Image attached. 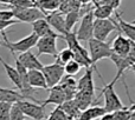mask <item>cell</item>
<instances>
[{"instance_id":"cell-30","label":"cell","mask_w":135,"mask_h":120,"mask_svg":"<svg viewBox=\"0 0 135 120\" xmlns=\"http://www.w3.org/2000/svg\"><path fill=\"white\" fill-rule=\"evenodd\" d=\"M63 67H64V73H66L68 75H71V77L76 75V74L81 71V66H79V64L77 61H75L74 59L70 60V61H68Z\"/></svg>"},{"instance_id":"cell-21","label":"cell","mask_w":135,"mask_h":120,"mask_svg":"<svg viewBox=\"0 0 135 120\" xmlns=\"http://www.w3.org/2000/svg\"><path fill=\"white\" fill-rule=\"evenodd\" d=\"M104 107H101L100 105H94L91 107H88L85 108L84 111L81 112V116H79V120H95V119H98L105 114Z\"/></svg>"},{"instance_id":"cell-24","label":"cell","mask_w":135,"mask_h":120,"mask_svg":"<svg viewBox=\"0 0 135 120\" xmlns=\"http://www.w3.org/2000/svg\"><path fill=\"white\" fill-rule=\"evenodd\" d=\"M59 107H61V110L66 114L70 120H76L81 116V111H79V108L77 107V105L75 104V101L72 99L64 101Z\"/></svg>"},{"instance_id":"cell-39","label":"cell","mask_w":135,"mask_h":120,"mask_svg":"<svg viewBox=\"0 0 135 120\" xmlns=\"http://www.w3.org/2000/svg\"><path fill=\"white\" fill-rule=\"evenodd\" d=\"M79 5H88V4H93V0H76Z\"/></svg>"},{"instance_id":"cell-41","label":"cell","mask_w":135,"mask_h":120,"mask_svg":"<svg viewBox=\"0 0 135 120\" xmlns=\"http://www.w3.org/2000/svg\"><path fill=\"white\" fill-rule=\"evenodd\" d=\"M131 120H135V119H134V117H133V118H132V119H131Z\"/></svg>"},{"instance_id":"cell-42","label":"cell","mask_w":135,"mask_h":120,"mask_svg":"<svg viewBox=\"0 0 135 120\" xmlns=\"http://www.w3.org/2000/svg\"><path fill=\"white\" fill-rule=\"evenodd\" d=\"M0 46H1V40H0Z\"/></svg>"},{"instance_id":"cell-26","label":"cell","mask_w":135,"mask_h":120,"mask_svg":"<svg viewBox=\"0 0 135 120\" xmlns=\"http://www.w3.org/2000/svg\"><path fill=\"white\" fill-rule=\"evenodd\" d=\"M114 13V9L107 5H96L93 8V15L95 19H109Z\"/></svg>"},{"instance_id":"cell-28","label":"cell","mask_w":135,"mask_h":120,"mask_svg":"<svg viewBox=\"0 0 135 120\" xmlns=\"http://www.w3.org/2000/svg\"><path fill=\"white\" fill-rule=\"evenodd\" d=\"M78 19H81L78 11H72L69 13L64 14V20H65V30L66 32H71L74 26L77 24Z\"/></svg>"},{"instance_id":"cell-16","label":"cell","mask_w":135,"mask_h":120,"mask_svg":"<svg viewBox=\"0 0 135 120\" xmlns=\"http://www.w3.org/2000/svg\"><path fill=\"white\" fill-rule=\"evenodd\" d=\"M32 30L33 33L37 35L38 38H42V37H49V35H52V37H58L62 38V35H59L57 32H55L50 25L47 24V21L45 20V18L43 19H38V20L33 21L32 24Z\"/></svg>"},{"instance_id":"cell-5","label":"cell","mask_w":135,"mask_h":120,"mask_svg":"<svg viewBox=\"0 0 135 120\" xmlns=\"http://www.w3.org/2000/svg\"><path fill=\"white\" fill-rule=\"evenodd\" d=\"M116 31V25L114 19L110 17L109 19H95L93 24V38L101 41H105L112 32Z\"/></svg>"},{"instance_id":"cell-18","label":"cell","mask_w":135,"mask_h":120,"mask_svg":"<svg viewBox=\"0 0 135 120\" xmlns=\"http://www.w3.org/2000/svg\"><path fill=\"white\" fill-rule=\"evenodd\" d=\"M27 80L28 85L32 88H43V90H47V85L45 78L43 75V72L40 69H30L27 71Z\"/></svg>"},{"instance_id":"cell-32","label":"cell","mask_w":135,"mask_h":120,"mask_svg":"<svg viewBox=\"0 0 135 120\" xmlns=\"http://www.w3.org/2000/svg\"><path fill=\"white\" fill-rule=\"evenodd\" d=\"M25 118L26 117L24 116V113L19 108L17 102L16 104H12L11 112H9V120H25Z\"/></svg>"},{"instance_id":"cell-7","label":"cell","mask_w":135,"mask_h":120,"mask_svg":"<svg viewBox=\"0 0 135 120\" xmlns=\"http://www.w3.org/2000/svg\"><path fill=\"white\" fill-rule=\"evenodd\" d=\"M11 11L13 12L14 19H17L19 23L32 24L38 19L45 18V14L36 6L25 7V8H11Z\"/></svg>"},{"instance_id":"cell-11","label":"cell","mask_w":135,"mask_h":120,"mask_svg":"<svg viewBox=\"0 0 135 120\" xmlns=\"http://www.w3.org/2000/svg\"><path fill=\"white\" fill-rule=\"evenodd\" d=\"M135 46V42L129 40L128 38H126L123 34L119 32V34L115 37V39L113 40L112 44V51L113 53H115L116 56L120 57H127L131 52V50Z\"/></svg>"},{"instance_id":"cell-23","label":"cell","mask_w":135,"mask_h":120,"mask_svg":"<svg viewBox=\"0 0 135 120\" xmlns=\"http://www.w3.org/2000/svg\"><path fill=\"white\" fill-rule=\"evenodd\" d=\"M72 100H74L75 104L77 105V107L79 108V111L82 112V111H84L85 108H88L89 106H91V104H93L94 100H95V97L88 94V93L78 92V91H77Z\"/></svg>"},{"instance_id":"cell-33","label":"cell","mask_w":135,"mask_h":120,"mask_svg":"<svg viewBox=\"0 0 135 120\" xmlns=\"http://www.w3.org/2000/svg\"><path fill=\"white\" fill-rule=\"evenodd\" d=\"M12 104L9 102H0V120H9Z\"/></svg>"},{"instance_id":"cell-22","label":"cell","mask_w":135,"mask_h":120,"mask_svg":"<svg viewBox=\"0 0 135 120\" xmlns=\"http://www.w3.org/2000/svg\"><path fill=\"white\" fill-rule=\"evenodd\" d=\"M0 64H1L2 67L5 68V72H6L9 81H11L18 90H20L21 88V81H20V77H19V73H18V71H17V68L13 67V66H11L9 64H7L1 57H0Z\"/></svg>"},{"instance_id":"cell-29","label":"cell","mask_w":135,"mask_h":120,"mask_svg":"<svg viewBox=\"0 0 135 120\" xmlns=\"http://www.w3.org/2000/svg\"><path fill=\"white\" fill-rule=\"evenodd\" d=\"M72 59H74V53H72V51L70 48L62 50L56 56V62L59 65H63V66L68 61H70V60H72Z\"/></svg>"},{"instance_id":"cell-12","label":"cell","mask_w":135,"mask_h":120,"mask_svg":"<svg viewBox=\"0 0 135 120\" xmlns=\"http://www.w3.org/2000/svg\"><path fill=\"white\" fill-rule=\"evenodd\" d=\"M45 20L47 21V24L50 25V27L57 32L59 35L63 37L64 34H66L65 30V20H64V14L57 9V11L50 12V13L45 14Z\"/></svg>"},{"instance_id":"cell-20","label":"cell","mask_w":135,"mask_h":120,"mask_svg":"<svg viewBox=\"0 0 135 120\" xmlns=\"http://www.w3.org/2000/svg\"><path fill=\"white\" fill-rule=\"evenodd\" d=\"M24 100L20 92L12 88L0 87V102H9V104H16V102Z\"/></svg>"},{"instance_id":"cell-2","label":"cell","mask_w":135,"mask_h":120,"mask_svg":"<svg viewBox=\"0 0 135 120\" xmlns=\"http://www.w3.org/2000/svg\"><path fill=\"white\" fill-rule=\"evenodd\" d=\"M88 47H89V58L91 60V64L95 68L97 61L105 58H109L112 56L113 51L112 47H110V44L107 41H101V40H97L95 38H90L88 40Z\"/></svg>"},{"instance_id":"cell-13","label":"cell","mask_w":135,"mask_h":120,"mask_svg":"<svg viewBox=\"0 0 135 120\" xmlns=\"http://www.w3.org/2000/svg\"><path fill=\"white\" fill-rule=\"evenodd\" d=\"M94 72L95 71H94L93 67L85 68V73L81 77V79L76 84L78 92H84L95 97V85H94V78H93Z\"/></svg>"},{"instance_id":"cell-31","label":"cell","mask_w":135,"mask_h":120,"mask_svg":"<svg viewBox=\"0 0 135 120\" xmlns=\"http://www.w3.org/2000/svg\"><path fill=\"white\" fill-rule=\"evenodd\" d=\"M7 5L11 6V8H25V7H32L33 0H9Z\"/></svg>"},{"instance_id":"cell-40","label":"cell","mask_w":135,"mask_h":120,"mask_svg":"<svg viewBox=\"0 0 135 120\" xmlns=\"http://www.w3.org/2000/svg\"><path fill=\"white\" fill-rule=\"evenodd\" d=\"M9 0H0V4H6L7 5V2H8Z\"/></svg>"},{"instance_id":"cell-14","label":"cell","mask_w":135,"mask_h":120,"mask_svg":"<svg viewBox=\"0 0 135 120\" xmlns=\"http://www.w3.org/2000/svg\"><path fill=\"white\" fill-rule=\"evenodd\" d=\"M114 23L116 25V30L119 31L121 34H124V37L128 38L129 40L135 42V25L134 23H127L126 20H123L121 17V14L119 12L114 11Z\"/></svg>"},{"instance_id":"cell-8","label":"cell","mask_w":135,"mask_h":120,"mask_svg":"<svg viewBox=\"0 0 135 120\" xmlns=\"http://www.w3.org/2000/svg\"><path fill=\"white\" fill-rule=\"evenodd\" d=\"M42 72L45 78V81H46L47 88H51L54 86L58 85V83L61 81L62 77L64 75V67L63 65L54 62V64L50 65H44Z\"/></svg>"},{"instance_id":"cell-4","label":"cell","mask_w":135,"mask_h":120,"mask_svg":"<svg viewBox=\"0 0 135 120\" xmlns=\"http://www.w3.org/2000/svg\"><path fill=\"white\" fill-rule=\"evenodd\" d=\"M103 85H104V87L101 91V94H103V97H104V106L103 107H104L105 112L107 113H113L115 111L124 108L126 106L123 105V102L121 101L120 97L114 90V84L103 83Z\"/></svg>"},{"instance_id":"cell-1","label":"cell","mask_w":135,"mask_h":120,"mask_svg":"<svg viewBox=\"0 0 135 120\" xmlns=\"http://www.w3.org/2000/svg\"><path fill=\"white\" fill-rule=\"evenodd\" d=\"M62 38L65 40V42L68 44V46H69L68 48H70L72 51V53H74V60L75 61L78 62L81 67H85V68L93 67L94 71L97 72V74L100 75V78L102 79V81H103L102 74L98 72L97 68H95V67L93 66L91 60H90V58H89L88 50H85L81 44H79V41L77 40V38H76V33L71 31V32H68L66 34H64Z\"/></svg>"},{"instance_id":"cell-3","label":"cell","mask_w":135,"mask_h":120,"mask_svg":"<svg viewBox=\"0 0 135 120\" xmlns=\"http://www.w3.org/2000/svg\"><path fill=\"white\" fill-rule=\"evenodd\" d=\"M2 37H4V41H1V46L4 47H7V48L11 51L12 56H16V52H19V53H23V52H26V51H30L32 47L36 46L37 44V40H38V37L35 34V33H31V34L26 35L24 37L23 39L18 40V41H9L8 38H7L6 33L1 32Z\"/></svg>"},{"instance_id":"cell-35","label":"cell","mask_w":135,"mask_h":120,"mask_svg":"<svg viewBox=\"0 0 135 120\" xmlns=\"http://www.w3.org/2000/svg\"><path fill=\"white\" fill-rule=\"evenodd\" d=\"M120 4H121V0H98L97 2V5H107V6L112 7L114 11L119 8Z\"/></svg>"},{"instance_id":"cell-6","label":"cell","mask_w":135,"mask_h":120,"mask_svg":"<svg viewBox=\"0 0 135 120\" xmlns=\"http://www.w3.org/2000/svg\"><path fill=\"white\" fill-rule=\"evenodd\" d=\"M17 105L25 117H28L33 120H44L46 118L45 106H43L42 104L30 101V100H20L17 102Z\"/></svg>"},{"instance_id":"cell-27","label":"cell","mask_w":135,"mask_h":120,"mask_svg":"<svg viewBox=\"0 0 135 120\" xmlns=\"http://www.w3.org/2000/svg\"><path fill=\"white\" fill-rule=\"evenodd\" d=\"M135 105L132 104V106L129 107H124L122 110L113 112V117L114 120H131L135 116Z\"/></svg>"},{"instance_id":"cell-37","label":"cell","mask_w":135,"mask_h":120,"mask_svg":"<svg viewBox=\"0 0 135 120\" xmlns=\"http://www.w3.org/2000/svg\"><path fill=\"white\" fill-rule=\"evenodd\" d=\"M19 24V21L17 19H12V20H7V21H1L0 20V32H4L6 28H8L9 26Z\"/></svg>"},{"instance_id":"cell-17","label":"cell","mask_w":135,"mask_h":120,"mask_svg":"<svg viewBox=\"0 0 135 120\" xmlns=\"http://www.w3.org/2000/svg\"><path fill=\"white\" fill-rule=\"evenodd\" d=\"M76 84L77 81L72 78L71 75H66L65 77H62L61 81L58 83V85L61 86L62 91H63L64 95H65V101L66 100H71L74 99L75 94L77 92V87H76Z\"/></svg>"},{"instance_id":"cell-34","label":"cell","mask_w":135,"mask_h":120,"mask_svg":"<svg viewBox=\"0 0 135 120\" xmlns=\"http://www.w3.org/2000/svg\"><path fill=\"white\" fill-rule=\"evenodd\" d=\"M47 120H70L68 118V116L61 110V107L57 106L56 108L52 111V113L50 114V117L47 118Z\"/></svg>"},{"instance_id":"cell-36","label":"cell","mask_w":135,"mask_h":120,"mask_svg":"<svg viewBox=\"0 0 135 120\" xmlns=\"http://www.w3.org/2000/svg\"><path fill=\"white\" fill-rule=\"evenodd\" d=\"M14 19L13 12L11 9H6V11H0V20L1 21H7Z\"/></svg>"},{"instance_id":"cell-9","label":"cell","mask_w":135,"mask_h":120,"mask_svg":"<svg viewBox=\"0 0 135 120\" xmlns=\"http://www.w3.org/2000/svg\"><path fill=\"white\" fill-rule=\"evenodd\" d=\"M93 24H94V15H93V11H90L81 18L79 27L75 32L78 41L86 42L90 38H93Z\"/></svg>"},{"instance_id":"cell-15","label":"cell","mask_w":135,"mask_h":120,"mask_svg":"<svg viewBox=\"0 0 135 120\" xmlns=\"http://www.w3.org/2000/svg\"><path fill=\"white\" fill-rule=\"evenodd\" d=\"M16 58L27 71H30V69H40L42 71L43 66H44L40 62V60L38 59V57L35 56L31 51L23 52V53L19 54V57H16Z\"/></svg>"},{"instance_id":"cell-25","label":"cell","mask_w":135,"mask_h":120,"mask_svg":"<svg viewBox=\"0 0 135 120\" xmlns=\"http://www.w3.org/2000/svg\"><path fill=\"white\" fill-rule=\"evenodd\" d=\"M33 5L44 14H47L58 9L59 0H33Z\"/></svg>"},{"instance_id":"cell-38","label":"cell","mask_w":135,"mask_h":120,"mask_svg":"<svg viewBox=\"0 0 135 120\" xmlns=\"http://www.w3.org/2000/svg\"><path fill=\"white\" fill-rule=\"evenodd\" d=\"M100 120H114L113 113H105L100 118Z\"/></svg>"},{"instance_id":"cell-10","label":"cell","mask_w":135,"mask_h":120,"mask_svg":"<svg viewBox=\"0 0 135 120\" xmlns=\"http://www.w3.org/2000/svg\"><path fill=\"white\" fill-rule=\"evenodd\" d=\"M57 39L58 37H42L38 38L36 47L38 50V56H42V54H49L56 58L57 53H58V50H57Z\"/></svg>"},{"instance_id":"cell-19","label":"cell","mask_w":135,"mask_h":120,"mask_svg":"<svg viewBox=\"0 0 135 120\" xmlns=\"http://www.w3.org/2000/svg\"><path fill=\"white\" fill-rule=\"evenodd\" d=\"M64 101H65V95H64L61 86L56 85V86H54V87L50 88L49 97L46 98V100L42 101L40 104H42L43 106H46V105H49V104L56 105V106H61Z\"/></svg>"}]
</instances>
